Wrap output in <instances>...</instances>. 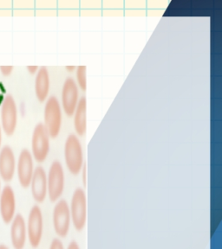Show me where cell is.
I'll return each mask as SVG.
<instances>
[{
    "instance_id": "8",
    "label": "cell",
    "mask_w": 222,
    "mask_h": 249,
    "mask_svg": "<svg viewBox=\"0 0 222 249\" xmlns=\"http://www.w3.org/2000/svg\"><path fill=\"white\" fill-rule=\"evenodd\" d=\"M79 89L77 83L72 77L65 79L62 87L61 91V101L60 105L62 107V112L68 117H72L77 108L78 102L80 100Z\"/></svg>"
},
{
    "instance_id": "16",
    "label": "cell",
    "mask_w": 222,
    "mask_h": 249,
    "mask_svg": "<svg viewBox=\"0 0 222 249\" xmlns=\"http://www.w3.org/2000/svg\"><path fill=\"white\" fill-rule=\"evenodd\" d=\"M75 134L78 137L85 136L87 132V99L82 96L73 114Z\"/></svg>"
},
{
    "instance_id": "22",
    "label": "cell",
    "mask_w": 222,
    "mask_h": 249,
    "mask_svg": "<svg viewBox=\"0 0 222 249\" xmlns=\"http://www.w3.org/2000/svg\"><path fill=\"white\" fill-rule=\"evenodd\" d=\"M26 69H27L28 72H29L30 74H37L39 70V67L37 66V65H35V66H27L26 67Z\"/></svg>"
},
{
    "instance_id": "19",
    "label": "cell",
    "mask_w": 222,
    "mask_h": 249,
    "mask_svg": "<svg viewBox=\"0 0 222 249\" xmlns=\"http://www.w3.org/2000/svg\"><path fill=\"white\" fill-rule=\"evenodd\" d=\"M80 174H81V178H82V186H83V188H86V186H87V179H88V178H87V166H86V164L83 165Z\"/></svg>"
},
{
    "instance_id": "9",
    "label": "cell",
    "mask_w": 222,
    "mask_h": 249,
    "mask_svg": "<svg viewBox=\"0 0 222 249\" xmlns=\"http://www.w3.org/2000/svg\"><path fill=\"white\" fill-rule=\"evenodd\" d=\"M18 124V107L12 94L4 97L1 105V125L4 133L12 136Z\"/></svg>"
},
{
    "instance_id": "1",
    "label": "cell",
    "mask_w": 222,
    "mask_h": 249,
    "mask_svg": "<svg viewBox=\"0 0 222 249\" xmlns=\"http://www.w3.org/2000/svg\"><path fill=\"white\" fill-rule=\"evenodd\" d=\"M63 156L68 171L71 175H79L85 163L82 143L76 134H70L67 137L63 147Z\"/></svg>"
},
{
    "instance_id": "6",
    "label": "cell",
    "mask_w": 222,
    "mask_h": 249,
    "mask_svg": "<svg viewBox=\"0 0 222 249\" xmlns=\"http://www.w3.org/2000/svg\"><path fill=\"white\" fill-rule=\"evenodd\" d=\"M52 224L58 238L64 239L67 237L72 224L69 202L65 199H60L58 202H55L52 211Z\"/></svg>"
},
{
    "instance_id": "25",
    "label": "cell",
    "mask_w": 222,
    "mask_h": 249,
    "mask_svg": "<svg viewBox=\"0 0 222 249\" xmlns=\"http://www.w3.org/2000/svg\"><path fill=\"white\" fill-rule=\"evenodd\" d=\"M0 249H10L8 248L7 246L4 244H0Z\"/></svg>"
},
{
    "instance_id": "7",
    "label": "cell",
    "mask_w": 222,
    "mask_h": 249,
    "mask_svg": "<svg viewBox=\"0 0 222 249\" xmlns=\"http://www.w3.org/2000/svg\"><path fill=\"white\" fill-rule=\"evenodd\" d=\"M43 214L41 208L38 204L32 206L26 221L27 240L32 249H38L43 235Z\"/></svg>"
},
{
    "instance_id": "17",
    "label": "cell",
    "mask_w": 222,
    "mask_h": 249,
    "mask_svg": "<svg viewBox=\"0 0 222 249\" xmlns=\"http://www.w3.org/2000/svg\"><path fill=\"white\" fill-rule=\"evenodd\" d=\"M76 73V79L75 82L78 85V89L81 91L85 92L87 90V67L85 65L77 66Z\"/></svg>"
},
{
    "instance_id": "18",
    "label": "cell",
    "mask_w": 222,
    "mask_h": 249,
    "mask_svg": "<svg viewBox=\"0 0 222 249\" xmlns=\"http://www.w3.org/2000/svg\"><path fill=\"white\" fill-rule=\"evenodd\" d=\"M49 249H65L62 240L59 238H55L51 242Z\"/></svg>"
},
{
    "instance_id": "15",
    "label": "cell",
    "mask_w": 222,
    "mask_h": 249,
    "mask_svg": "<svg viewBox=\"0 0 222 249\" xmlns=\"http://www.w3.org/2000/svg\"><path fill=\"white\" fill-rule=\"evenodd\" d=\"M51 89V78L49 70L45 66L39 67L36 74L35 94L39 102H45L49 98Z\"/></svg>"
},
{
    "instance_id": "23",
    "label": "cell",
    "mask_w": 222,
    "mask_h": 249,
    "mask_svg": "<svg viewBox=\"0 0 222 249\" xmlns=\"http://www.w3.org/2000/svg\"><path fill=\"white\" fill-rule=\"evenodd\" d=\"M65 70H66L67 72H69V73H73L77 70V66H75V65H72V66H65Z\"/></svg>"
},
{
    "instance_id": "11",
    "label": "cell",
    "mask_w": 222,
    "mask_h": 249,
    "mask_svg": "<svg viewBox=\"0 0 222 249\" xmlns=\"http://www.w3.org/2000/svg\"><path fill=\"white\" fill-rule=\"evenodd\" d=\"M17 201L15 192L12 187L6 185L0 194V216L5 224H11L15 217Z\"/></svg>"
},
{
    "instance_id": "3",
    "label": "cell",
    "mask_w": 222,
    "mask_h": 249,
    "mask_svg": "<svg viewBox=\"0 0 222 249\" xmlns=\"http://www.w3.org/2000/svg\"><path fill=\"white\" fill-rule=\"evenodd\" d=\"M69 206L71 224L75 230L81 232L85 229L88 220V202L84 189L77 188L75 190Z\"/></svg>"
},
{
    "instance_id": "26",
    "label": "cell",
    "mask_w": 222,
    "mask_h": 249,
    "mask_svg": "<svg viewBox=\"0 0 222 249\" xmlns=\"http://www.w3.org/2000/svg\"><path fill=\"white\" fill-rule=\"evenodd\" d=\"M1 178H0V194H1Z\"/></svg>"
},
{
    "instance_id": "24",
    "label": "cell",
    "mask_w": 222,
    "mask_h": 249,
    "mask_svg": "<svg viewBox=\"0 0 222 249\" xmlns=\"http://www.w3.org/2000/svg\"><path fill=\"white\" fill-rule=\"evenodd\" d=\"M1 143H2V127L0 125V148H1Z\"/></svg>"
},
{
    "instance_id": "13",
    "label": "cell",
    "mask_w": 222,
    "mask_h": 249,
    "mask_svg": "<svg viewBox=\"0 0 222 249\" xmlns=\"http://www.w3.org/2000/svg\"><path fill=\"white\" fill-rule=\"evenodd\" d=\"M11 242L13 249H24L27 242L26 221L21 214H17L11 222Z\"/></svg>"
},
{
    "instance_id": "5",
    "label": "cell",
    "mask_w": 222,
    "mask_h": 249,
    "mask_svg": "<svg viewBox=\"0 0 222 249\" xmlns=\"http://www.w3.org/2000/svg\"><path fill=\"white\" fill-rule=\"evenodd\" d=\"M51 151V137L43 123L35 125L31 136V153L36 162L42 163L47 160Z\"/></svg>"
},
{
    "instance_id": "4",
    "label": "cell",
    "mask_w": 222,
    "mask_h": 249,
    "mask_svg": "<svg viewBox=\"0 0 222 249\" xmlns=\"http://www.w3.org/2000/svg\"><path fill=\"white\" fill-rule=\"evenodd\" d=\"M48 196L51 202H57L62 199L65 189V173L62 163L58 160L51 163L49 171L47 172Z\"/></svg>"
},
{
    "instance_id": "20",
    "label": "cell",
    "mask_w": 222,
    "mask_h": 249,
    "mask_svg": "<svg viewBox=\"0 0 222 249\" xmlns=\"http://www.w3.org/2000/svg\"><path fill=\"white\" fill-rule=\"evenodd\" d=\"M13 69H14L13 66H0L1 73L5 75V76H8V75L12 74Z\"/></svg>"
},
{
    "instance_id": "14",
    "label": "cell",
    "mask_w": 222,
    "mask_h": 249,
    "mask_svg": "<svg viewBox=\"0 0 222 249\" xmlns=\"http://www.w3.org/2000/svg\"><path fill=\"white\" fill-rule=\"evenodd\" d=\"M17 161L13 150L9 145L0 149V178L11 182L16 173Z\"/></svg>"
},
{
    "instance_id": "21",
    "label": "cell",
    "mask_w": 222,
    "mask_h": 249,
    "mask_svg": "<svg viewBox=\"0 0 222 249\" xmlns=\"http://www.w3.org/2000/svg\"><path fill=\"white\" fill-rule=\"evenodd\" d=\"M81 249L80 246L78 244V242L77 241H70V244L68 245L66 249Z\"/></svg>"
},
{
    "instance_id": "12",
    "label": "cell",
    "mask_w": 222,
    "mask_h": 249,
    "mask_svg": "<svg viewBox=\"0 0 222 249\" xmlns=\"http://www.w3.org/2000/svg\"><path fill=\"white\" fill-rule=\"evenodd\" d=\"M31 196L37 203H43L48 196V185H47V172L43 166H38L31 178Z\"/></svg>"
},
{
    "instance_id": "10",
    "label": "cell",
    "mask_w": 222,
    "mask_h": 249,
    "mask_svg": "<svg viewBox=\"0 0 222 249\" xmlns=\"http://www.w3.org/2000/svg\"><path fill=\"white\" fill-rule=\"evenodd\" d=\"M34 171V160L31 155V151L28 149H23L19 156L16 171L20 185L23 189H27L30 187Z\"/></svg>"
},
{
    "instance_id": "2",
    "label": "cell",
    "mask_w": 222,
    "mask_h": 249,
    "mask_svg": "<svg viewBox=\"0 0 222 249\" xmlns=\"http://www.w3.org/2000/svg\"><path fill=\"white\" fill-rule=\"evenodd\" d=\"M43 124L51 139L59 136L62 126V110L60 101L56 96H49L45 101Z\"/></svg>"
}]
</instances>
